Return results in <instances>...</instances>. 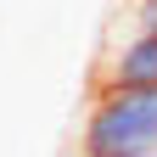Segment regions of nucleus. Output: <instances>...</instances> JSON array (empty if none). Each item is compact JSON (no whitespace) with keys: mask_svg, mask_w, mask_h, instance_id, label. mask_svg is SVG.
Masks as SVG:
<instances>
[{"mask_svg":"<svg viewBox=\"0 0 157 157\" xmlns=\"http://www.w3.org/2000/svg\"><path fill=\"white\" fill-rule=\"evenodd\" d=\"M157 146V90H101L78 129V157H135Z\"/></svg>","mask_w":157,"mask_h":157,"instance_id":"1","label":"nucleus"},{"mask_svg":"<svg viewBox=\"0 0 157 157\" xmlns=\"http://www.w3.org/2000/svg\"><path fill=\"white\" fill-rule=\"evenodd\" d=\"M101 90H157V28L135 23V34L112 45L101 67Z\"/></svg>","mask_w":157,"mask_h":157,"instance_id":"2","label":"nucleus"},{"mask_svg":"<svg viewBox=\"0 0 157 157\" xmlns=\"http://www.w3.org/2000/svg\"><path fill=\"white\" fill-rule=\"evenodd\" d=\"M135 23H146V28H157V0H135Z\"/></svg>","mask_w":157,"mask_h":157,"instance_id":"3","label":"nucleus"},{"mask_svg":"<svg viewBox=\"0 0 157 157\" xmlns=\"http://www.w3.org/2000/svg\"><path fill=\"white\" fill-rule=\"evenodd\" d=\"M135 157H157V146H151V151H135Z\"/></svg>","mask_w":157,"mask_h":157,"instance_id":"4","label":"nucleus"}]
</instances>
